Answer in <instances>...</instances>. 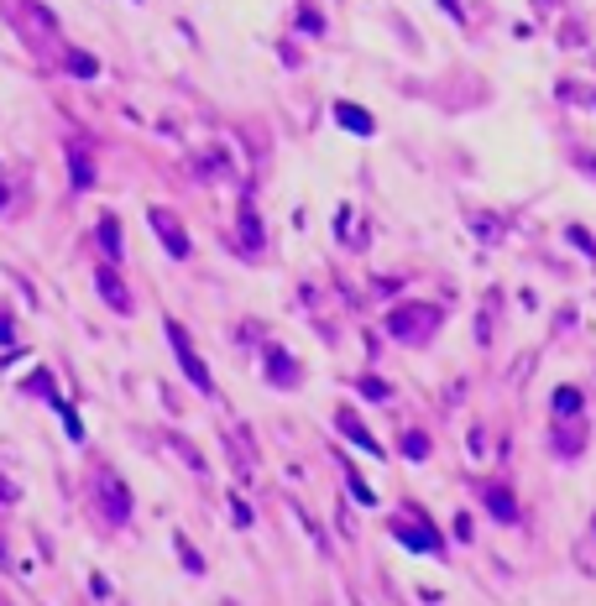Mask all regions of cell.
Returning a JSON list of instances; mask_svg holds the SVG:
<instances>
[{"label": "cell", "mask_w": 596, "mask_h": 606, "mask_svg": "<svg viewBox=\"0 0 596 606\" xmlns=\"http://www.w3.org/2000/svg\"><path fill=\"white\" fill-rule=\"evenodd\" d=\"M267 361H273V376L283 382V387H293V382H298V366H293V361H288L283 351H267Z\"/></svg>", "instance_id": "ba28073f"}, {"label": "cell", "mask_w": 596, "mask_h": 606, "mask_svg": "<svg viewBox=\"0 0 596 606\" xmlns=\"http://www.w3.org/2000/svg\"><path fill=\"white\" fill-rule=\"evenodd\" d=\"M575 408H581V392H575V387L554 392V413H575Z\"/></svg>", "instance_id": "8fae6325"}, {"label": "cell", "mask_w": 596, "mask_h": 606, "mask_svg": "<svg viewBox=\"0 0 596 606\" xmlns=\"http://www.w3.org/2000/svg\"><path fill=\"white\" fill-rule=\"evenodd\" d=\"M74 184H79V188H89V184H94V173H89V163L79 157V152H74Z\"/></svg>", "instance_id": "7c38bea8"}, {"label": "cell", "mask_w": 596, "mask_h": 606, "mask_svg": "<svg viewBox=\"0 0 596 606\" xmlns=\"http://www.w3.org/2000/svg\"><path fill=\"white\" fill-rule=\"evenodd\" d=\"M445 11H450V16H461V0H445Z\"/></svg>", "instance_id": "5bb4252c"}, {"label": "cell", "mask_w": 596, "mask_h": 606, "mask_svg": "<svg viewBox=\"0 0 596 606\" xmlns=\"http://www.w3.org/2000/svg\"><path fill=\"white\" fill-rule=\"evenodd\" d=\"M94 492H100V507H105L110 522H126L131 518V492L110 476V471H100V476H94Z\"/></svg>", "instance_id": "3957f363"}, {"label": "cell", "mask_w": 596, "mask_h": 606, "mask_svg": "<svg viewBox=\"0 0 596 606\" xmlns=\"http://www.w3.org/2000/svg\"><path fill=\"white\" fill-rule=\"evenodd\" d=\"M398 539L413 543V549H434L440 554V533H429V528H398Z\"/></svg>", "instance_id": "52a82bcc"}, {"label": "cell", "mask_w": 596, "mask_h": 606, "mask_svg": "<svg viewBox=\"0 0 596 606\" xmlns=\"http://www.w3.org/2000/svg\"><path fill=\"white\" fill-rule=\"evenodd\" d=\"M434 330H440V309L434 303H398L387 313V334L403 340V345H424Z\"/></svg>", "instance_id": "6da1fadb"}, {"label": "cell", "mask_w": 596, "mask_h": 606, "mask_svg": "<svg viewBox=\"0 0 596 606\" xmlns=\"http://www.w3.org/2000/svg\"><path fill=\"white\" fill-rule=\"evenodd\" d=\"M335 121L351 125V131H362V136H372V115H366V110H356V104H335Z\"/></svg>", "instance_id": "8992f818"}, {"label": "cell", "mask_w": 596, "mask_h": 606, "mask_svg": "<svg viewBox=\"0 0 596 606\" xmlns=\"http://www.w3.org/2000/svg\"><path fill=\"white\" fill-rule=\"evenodd\" d=\"M487 507H492V512H497L502 522H512V512H518V507H512V497L502 492V486H487Z\"/></svg>", "instance_id": "9c48e42d"}, {"label": "cell", "mask_w": 596, "mask_h": 606, "mask_svg": "<svg viewBox=\"0 0 596 606\" xmlns=\"http://www.w3.org/2000/svg\"><path fill=\"white\" fill-rule=\"evenodd\" d=\"M152 230H157V241H163V246H168L173 256H178V262L189 256V235L178 230V220H173L168 209H152Z\"/></svg>", "instance_id": "277c9868"}, {"label": "cell", "mask_w": 596, "mask_h": 606, "mask_svg": "<svg viewBox=\"0 0 596 606\" xmlns=\"http://www.w3.org/2000/svg\"><path fill=\"white\" fill-rule=\"evenodd\" d=\"M362 392H366V397H387V387L377 382V376H362Z\"/></svg>", "instance_id": "4fadbf2b"}, {"label": "cell", "mask_w": 596, "mask_h": 606, "mask_svg": "<svg viewBox=\"0 0 596 606\" xmlns=\"http://www.w3.org/2000/svg\"><path fill=\"white\" fill-rule=\"evenodd\" d=\"M100 241H105L110 256L121 251V230H115V214H100Z\"/></svg>", "instance_id": "30bf717a"}, {"label": "cell", "mask_w": 596, "mask_h": 606, "mask_svg": "<svg viewBox=\"0 0 596 606\" xmlns=\"http://www.w3.org/2000/svg\"><path fill=\"white\" fill-rule=\"evenodd\" d=\"M100 293L110 298V309H121V313H131V293H126V283L115 277L110 267H100Z\"/></svg>", "instance_id": "5b68a950"}, {"label": "cell", "mask_w": 596, "mask_h": 606, "mask_svg": "<svg viewBox=\"0 0 596 606\" xmlns=\"http://www.w3.org/2000/svg\"><path fill=\"white\" fill-rule=\"evenodd\" d=\"M168 340H173V355H178V366L189 372V382L199 387V392H210L214 382H210V366L199 361V351H194V340H189V330L178 324V319H168Z\"/></svg>", "instance_id": "7a4b0ae2"}]
</instances>
